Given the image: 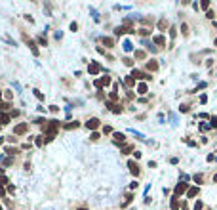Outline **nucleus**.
Listing matches in <instances>:
<instances>
[{
  "instance_id": "f257e3e1",
  "label": "nucleus",
  "mask_w": 217,
  "mask_h": 210,
  "mask_svg": "<svg viewBox=\"0 0 217 210\" xmlns=\"http://www.w3.org/2000/svg\"><path fill=\"white\" fill-rule=\"evenodd\" d=\"M131 76H133L135 80H143V78H145V80H151V78H152V76L148 75V73H143V71H139V69H133Z\"/></svg>"
},
{
  "instance_id": "f03ea898",
  "label": "nucleus",
  "mask_w": 217,
  "mask_h": 210,
  "mask_svg": "<svg viewBox=\"0 0 217 210\" xmlns=\"http://www.w3.org/2000/svg\"><path fill=\"white\" fill-rule=\"evenodd\" d=\"M99 124H101V120L94 117V119H90V120L86 122V128H88V130H91V132H95V130L99 128Z\"/></svg>"
},
{
  "instance_id": "7ed1b4c3",
  "label": "nucleus",
  "mask_w": 217,
  "mask_h": 210,
  "mask_svg": "<svg viewBox=\"0 0 217 210\" xmlns=\"http://www.w3.org/2000/svg\"><path fill=\"white\" fill-rule=\"evenodd\" d=\"M94 84H95V88H99V90H101L103 86H108V84H111V76H101V78H97Z\"/></svg>"
},
{
  "instance_id": "20e7f679",
  "label": "nucleus",
  "mask_w": 217,
  "mask_h": 210,
  "mask_svg": "<svg viewBox=\"0 0 217 210\" xmlns=\"http://www.w3.org/2000/svg\"><path fill=\"white\" fill-rule=\"evenodd\" d=\"M27 130H29V124H27V122H21V124H17V126L14 128V134H15V136H23Z\"/></svg>"
},
{
  "instance_id": "39448f33",
  "label": "nucleus",
  "mask_w": 217,
  "mask_h": 210,
  "mask_svg": "<svg viewBox=\"0 0 217 210\" xmlns=\"http://www.w3.org/2000/svg\"><path fill=\"white\" fill-rule=\"evenodd\" d=\"M188 191V183H185V181H179L177 185H175V197L177 195H183V193Z\"/></svg>"
},
{
  "instance_id": "423d86ee",
  "label": "nucleus",
  "mask_w": 217,
  "mask_h": 210,
  "mask_svg": "<svg viewBox=\"0 0 217 210\" xmlns=\"http://www.w3.org/2000/svg\"><path fill=\"white\" fill-rule=\"evenodd\" d=\"M128 168H130V172H131V176H139V166H137V163L135 160H128Z\"/></svg>"
},
{
  "instance_id": "0eeeda50",
  "label": "nucleus",
  "mask_w": 217,
  "mask_h": 210,
  "mask_svg": "<svg viewBox=\"0 0 217 210\" xmlns=\"http://www.w3.org/2000/svg\"><path fill=\"white\" fill-rule=\"evenodd\" d=\"M112 138H114V143H118V145H122L124 141H126V136H124L122 132H114V134H112Z\"/></svg>"
},
{
  "instance_id": "6e6552de",
  "label": "nucleus",
  "mask_w": 217,
  "mask_h": 210,
  "mask_svg": "<svg viewBox=\"0 0 217 210\" xmlns=\"http://www.w3.org/2000/svg\"><path fill=\"white\" fill-rule=\"evenodd\" d=\"M99 71H101V65H99V63H90V67H88V73H90V75H97Z\"/></svg>"
},
{
  "instance_id": "1a4fd4ad",
  "label": "nucleus",
  "mask_w": 217,
  "mask_h": 210,
  "mask_svg": "<svg viewBox=\"0 0 217 210\" xmlns=\"http://www.w3.org/2000/svg\"><path fill=\"white\" fill-rule=\"evenodd\" d=\"M107 107H108V111H112V113H122V105H118V103L108 101V103H107Z\"/></svg>"
},
{
  "instance_id": "9d476101",
  "label": "nucleus",
  "mask_w": 217,
  "mask_h": 210,
  "mask_svg": "<svg viewBox=\"0 0 217 210\" xmlns=\"http://www.w3.org/2000/svg\"><path fill=\"white\" fill-rule=\"evenodd\" d=\"M147 71H158V61L156 59H151V61H147Z\"/></svg>"
},
{
  "instance_id": "9b49d317",
  "label": "nucleus",
  "mask_w": 217,
  "mask_h": 210,
  "mask_svg": "<svg viewBox=\"0 0 217 210\" xmlns=\"http://www.w3.org/2000/svg\"><path fill=\"white\" fill-rule=\"evenodd\" d=\"M114 33H116V35H126V33H135V31L130 29V27H116Z\"/></svg>"
},
{
  "instance_id": "f8f14e48",
  "label": "nucleus",
  "mask_w": 217,
  "mask_h": 210,
  "mask_svg": "<svg viewBox=\"0 0 217 210\" xmlns=\"http://www.w3.org/2000/svg\"><path fill=\"white\" fill-rule=\"evenodd\" d=\"M25 42H27V46L31 48V52H33L34 55H38V48H36V44L33 42V40H29V38H25Z\"/></svg>"
},
{
  "instance_id": "ddd939ff",
  "label": "nucleus",
  "mask_w": 217,
  "mask_h": 210,
  "mask_svg": "<svg viewBox=\"0 0 217 210\" xmlns=\"http://www.w3.org/2000/svg\"><path fill=\"white\" fill-rule=\"evenodd\" d=\"M101 42L105 44L107 48H112V46H114V40H112L111 36H103V38H101Z\"/></svg>"
},
{
  "instance_id": "4468645a",
  "label": "nucleus",
  "mask_w": 217,
  "mask_h": 210,
  "mask_svg": "<svg viewBox=\"0 0 217 210\" xmlns=\"http://www.w3.org/2000/svg\"><path fill=\"white\" fill-rule=\"evenodd\" d=\"M80 126V122H76V120H72V122H67L65 124V126H63V128H65V130H76V128H78Z\"/></svg>"
},
{
  "instance_id": "2eb2a0df",
  "label": "nucleus",
  "mask_w": 217,
  "mask_h": 210,
  "mask_svg": "<svg viewBox=\"0 0 217 210\" xmlns=\"http://www.w3.org/2000/svg\"><path fill=\"white\" fill-rule=\"evenodd\" d=\"M179 206H181V204H179L177 197H171V199H170V208H171V210H177Z\"/></svg>"
},
{
  "instance_id": "dca6fc26",
  "label": "nucleus",
  "mask_w": 217,
  "mask_h": 210,
  "mask_svg": "<svg viewBox=\"0 0 217 210\" xmlns=\"http://www.w3.org/2000/svg\"><path fill=\"white\" fill-rule=\"evenodd\" d=\"M148 92V88H147V84L145 82H141V84H137V94L139 96H143V94H147Z\"/></svg>"
},
{
  "instance_id": "f3484780",
  "label": "nucleus",
  "mask_w": 217,
  "mask_h": 210,
  "mask_svg": "<svg viewBox=\"0 0 217 210\" xmlns=\"http://www.w3.org/2000/svg\"><path fill=\"white\" fill-rule=\"evenodd\" d=\"M122 48H124V52H126V54H128V52H133V44H131L130 40H126V42L122 44Z\"/></svg>"
},
{
  "instance_id": "a211bd4d",
  "label": "nucleus",
  "mask_w": 217,
  "mask_h": 210,
  "mask_svg": "<svg viewBox=\"0 0 217 210\" xmlns=\"http://www.w3.org/2000/svg\"><path fill=\"white\" fill-rule=\"evenodd\" d=\"M198 193H200V189H198V187H191V189L187 191V197H191V199H192V197H196Z\"/></svg>"
},
{
  "instance_id": "6ab92c4d",
  "label": "nucleus",
  "mask_w": 217,
  "mask_h": 210,
  "mask_svg": "<svg viewBox=\"0 0 217 210\" xmlns=\"http://www.w3.org/2000/svg\"><path fill=\"white\" fill-rule=\"evenodd\" d=\"M124 84H126L128 88H130V86H135V78H133V76H126V78H124Z\"/></svg>"
},
{
  "instance_id": "aec40b11",
  "label": "nucleus",
  "mask_w": 217,
  "mask_h": 210,
  "mask_svg": "<svg viewBox=\"0 0 217 210\" xmlns=\"http://www.w3.org/2000/svg\"><path fill=\"white\" fill-rule=\"evenodd\" d=\"M10 122V115H6V113H0V124H8Z\"/></svg>"
},
{
  "instance_id": "412c9836",
  "label": "nucleus",
  "mask_w": 217,
  "mask_h": 210,
  "mask_svg": "<svg viewBox=\"0 0 217 210\" xmlns=\"http://www.w3.org/2000/svg\"><path fill=\"white\" fill-rule=\"evenodd\" d=\"M154 44H158V46H164V44H166V40H164V36H162V35L154 36Z\"/></svg>"
},
{
  "instance_id": "4be33fe9",
  "label": "nucleus",
  "mask_w": 217,
  "mask_h": 210,
  "mask_svg": "<svg viewBox=\"0 0 217 210\" xmlns=\"http://www.w3.org/2000/svg\"><path fill=\"white\" fill-rule=\"evenodd\" d=\"M145 55H147L145 50H137V52H135V59H145Z\"/></svg>"
},
{
  "instance_id": "5701e85b",
  "label": "nucleus",
  "mask_w": 217,
  "mask_h": 210,
  "mask_svg": "<svg viewBox=\"0 0 217 210\" xmlns=\"http://www.w3.org/2000/svg\"><path fill=\"white\" fill-rule=\"evenodd\" d=\"M99 138H101V134H99V132H91V136H90V140H91V141H97Z\"/></svg>"
},
{
  "instance_id": "b1692460",
  "label": "nucleus",
  "mask_w": 217,
  "mask_h": 210,
  "mask_svg": "<svg viewBox=\"0 0 217 210\" xmlns=\"http://www.w3.org/2000/svg\"><path fill=\"white\" fill-rule=\"evenodd\" d=\"M124 65H126V67H133V59H131V58H126V59H124Z\"/></svg>"
},
{
  "instance_id": "393cba45",
  "label": "nucleus",
  "mask_w": 217,
  "mask_h": 210,
  "mask_svg": "<svg viewBox=\"0 0 217 210\" xmlns=\"http://www.w3.org/2000/svg\"><path fill=\"white\" fill-rule=\"evenodd\" d=\"M8 183H10V181H8V176H0V185L4 187V185H8Z\"/></svg>"
},
{
  "instance_id": "a878e982",
  "label": "nucleus",
  "mask_w": 217,
  "mask_h": 210,
  "mask_svg": "<svg viewBox=\"0 0 217 210\" xmlns=\"http://www.w3.org/2000/svg\"><path fill=\"white\" fill-rule=\"evenodd\" d=\"M204 208V203H202V201H196V203H194V210H202Z\"/></svg>"
},
{
  "instance_id": "bb28decb",
  "label": "nucleus",
  "mask_w": 217,
  "mask_h": 210,
  "mask_svg": "<svg viewBox=\"0 0 217 210\" xmlns=\"http://www.w3.org/2000/svg\"><path fill=\"white\" fill-rule=\"evenodd\" d=\"M200 8H202V10H208V8H210V2H208V0H202V2H200Z\"/></svg>"
},
{
  "instance_id": "cd10ccee",
  "label": "nucleus",
  "mask_w": 217,
  "mask_h": 210,
  "mask_svg": "<svg viewBox=\"0 0 217 210\" xmlns=\"http://www.w3.org/2000/svg\"><path fill=\"white\" fill-rule=\"evenodd\" d=\"M108 99H111V101H116V99H118V94H116V92H111V94H108Z\"/></svg>"
},
{
  "instance_id": "c85d7f7f",
  "label": "nucleus",
  "mask_w": 217,
  "mask_h": 210,
  "mask_svg": "<svg viewBox=\"0 0 217 210\" xmlns=\"http://www.w3.org/2000/svg\"><path fill=\"white\" fill-rule=\"evenodd\" d=\"M181 33H183V35H188V25H187V23H183V25H181Z\"/></svg>"
},
{
  "instance_id": "c756f323",
  "label": "nucleus",
  "mask_w": 217,
  "mask_h": 210,
  "mask_svg": "<svg viewBox=\"0 0 217 210\" xmlns=\"http://www.w3.org/2000/svg\"><path fill=\"white\" fill-rule=\"evenodd\" d=\"M33 92H34V96H36V98L40 99V101H42V99H44V94H42V92H40V90H33Z\"/></svg>"
},
{
  "instance_id": "7c9ffc66",
  "label": "nucleus",
  "mask_w": 217,
  "mask_h": 210,
  "mask_svg": "<svg viewBox=\"0 0 217 210\" xmlns=\"http://www.w3.org/2000/svg\"><path fill=\"white\" fill-rule=\"evenodd\" d=\"M137 33L141 35V36H148V35H151V31H148V29H141V31H137Z\"/></svg>"
},
{
  "instance_id": "2f4dec72",
  "label": "nucleus",
  "mask_w": 217,
  "mask_h": 210,
  "mask_svg": "<svg viewBox=\"0 0 217 210\" xmlns=\"http://www.w3.org/2000/svg\"><path fill=\"white\" fill-rule=\"evenodd\" d=\"M130 151H131V145H124V147H122V153H124V155H128Z\"/></svg>"
},
{
  "instance_id": "473e14b6",
  "label": "nucleus",
  "mask_w": 217,
  "mask_h": 210,
  "mask_svg": "<svg viewBox=\"0 0 217 210\" xmlns=\"http://www.w3.org/2000/svg\"><path fill=\"white\" fill-rule=\"evenodd\" d=\"M210 128H217V117H211V124Z\"/></svg>"
},
{
  "instance_id": "72a5a7b5",
  "label": "nucleus",
  "mask_w": 217,
  "mask_h": 210,
  "mask_svg": "<svg viewBox=\"0 0 217 210\" xmlns=\"http://www.w3.org/2000/svg\"><path fill=\"white\" fill-rule=\"evenodd\" d=\"M158 27H160V29H166V27H168V21H166V19H162V21L158 23Z\"/></svg>"
},
{
  "instance_id": "f704fd0d",
  "label": "nucleus",
  "mask_w": 217,
  "mask_h": 210,
  "mask_svg": "<svg viewBox=\"0 0 217 210\" xmlns=\"http://www.w3.org/2000/svg\"><path fill=\"white\" fill-rule=\"evenodd\" d=\"M71 31H72V33H74V31H78V23L72 21V23H71Z\"/></svg>"
},
{
  "instance_id": "c9c22d12",
  "label": "nucleus",
  "mask_w": 217,
  "mask_h": 210,
  "mask_svg": "<svg viewBox=\"0 0 217 210\" xmlns=\"http://www.w3.org/2000/svg\"><path fill=\"white\" fill-rule=\"evenodd\" d=\"M206 17H208V19H213V17H215V14H213V12H211V10H208V14H206Z\"/></svg>"
},
{
  "instance_id": "e433bc0d",
  "label": "nucleus",
  "mask_w": 217,
  "mask_h": 210,
  "mask_svg": "<svg viewBox=\"0 0 217 210\" xmlns=\"http://www.w3.org/2000/svg\"><path fill=\"white\" fill-rule=\"evenodd\" d=\"M170 35H171V38H175V36H177V31H175V27H171V29H170Z\"/></svg>"
},
{
  "instance_id": "4c0bfd02",
  "label": "nucleus",
  "mask_w": 217,
  "mask_h": 210,
  "mask_svg": "<svg viewBox=\"0 0 217 210\" xmlns=\"http://www.w3.org/2000/svg\"><path fill=\"white\" fill-rule=\"evenodd\" d=\"M194 181H196V183H202V174H196L194 176Z\"/></svg>"
},
{
  "instance_id": "58836bf2",
  "label": "nucleus",
  "mask_w": 217,
  "mask_h": 210,
  "mask_svg": "<svg viewBox=\"0 0 217 210\" xmlns=\"http://www.w3.org/2000/svg\"><path fill=\"white\" fill-rule=\"evenodd\" d=\"M103 132H105V134H111L112 128H111V126H105V128H103Z\"/></svg>"
},
{
  "instance_id": "ea45409f",
  "label": "nucleus",
  "mask_w": 217,
  "mask_h": 210,
  "mask_svg": "<svg viewBox=\"0 0 217 210\" xmlns=\"http://www.w3.org/2000/svg\"><path fill=\"white\" fill-rule=\"evenodd\" d=\"M208 128H210V124H204V122L200 124V130H208Z\"/></svg>"
},
{
  "instance_id": "a19ab883",
  "label": "nucleus",
  "mask_w": 217,
  "mask_h": 210,
  "mask_svg": "<svg viewBox=\"0 0 217 210\" xmlns=\"http://www.w3.org/2000/svg\"><path fill=\"white\" fill-rule=\"evenodd\" d=\"M6 195V187H2V185H0V197H4Z\"/></svg>"
},
{
  "instance_id": "79ce46f5",
  "label": "nucleus",
  "mask_w": 217,
  "mask_h": 210,
  "mask_svg": "<svg viewBox=\"0 0 217 210\" xmlns=\"http://www.w3.org/2000/svg\"><path fill=\"white\" fill-rule=\"evenodd\" d=\"M38 42L42 44V46H46V38H44V36H40V38H38Z\"/></svg>"
},
{
  "instance_id": "37998d69",
  "label": "nucleus",
  "mask_w": 217,
  "mask_h": 210,
  "mask_svg": "<svg viewBox=\"0 0 217 210\" xmlns=\"http://www.w3.org/2000/svg\"><path fill=\"white\" fill-rule=\"evenodd\" d=\"M8 191H10V193H15V185H8Z\"/></svg>"
},
{
  "instance_id": "c03bdc74",
  "label": "nucleus",
  "mask_w": 217,
  "mask_h": 210,
  "mask_svg": "<svg viewBox=\"0 0 217 210\" xmlns=\"http://www.w3.org/2000/svg\"><path fill=\"white\" fill-rule=\"evenodd\" d=\"M34 122H36V124H44V122H46V119H36Z\"/></svg>"
},
{
  "instance_id": "a18cd8bd",
  "label": "nucleus",
  "mask_w": 217,
  "mask_h": 210,
  "mask_svg": "<svg viewBox=\"0 0 217 210\" xmlns=\"http://www.w3.org/2000/svg\"><path fill=\"white\" fill-rule=\"evenodd\" d=\"M42 143H44V140H42V138H36V145H38V147H40Z\"/></svg>"
},
{
  "instance_id": "49530a36",
  "label": "nucleus",
  "mask_w": 217,
  "mask_h": 210,
  "mask_svg": "<svg viewBox=\"0 0 217 210\" xmlns=\"http://www.w3.org/2000/svg\"><path fill=\"white\" fill-rule=\"evenodd\" d=\"M213 180H215V183H217V174H215V178H213Z\"/></svg>"
},
{
  "instance_id": "de8ad7c7",
  "label": "nucleus",
  "mask_w": 217,
  "mask_h": 210,
  "mask_svg": "<svg viewBox=\"0 0 217 210\" xmlns=\"http://www.w3.org/2000/svg\"><path fill=\"white\" fill-rule=\"evenodd\" d=\"M78 210H88V208H78Z\"/></svg>"
},
{
  "instance_id": "09e8293b",
  "label": "nucleus",
  "mask_w": 217,
  "mask_h": 210,
  "mask_svg": "<svg viewBox=\"0 0 217 210\" xmlns=\"http://www.w3.org/2000/svg\"><path fill=\"white\" fill-rule=\"evenodd\" d=\"M215 46H217V38H215Z\"/></svg>"
},
{
  "instance_id": "8fccbe9b",
  "label": "nucleus",
  "mask_w": 217,
  "mask_h": 210,
  "mask_svg": "<svg viewBox=\"0 0 217 210\" xmlns=\"http://www.w3.org/2000/svg\"><path fill=\"white\" fill-rule=\"evenodd\" d=\"M0 98H2V92H0Z\"/></svg>"
},
{
  "instance_id": "3c124183",
  "label": "nucleus",
  "mask_w": 217,
  "mask_h": 210,
  "mask_svg": "<svg viewBox=\"0 0 217 210\" xmlns=\"http://www.w3.org/2000/svg\"><path fill=\"white\" fill-rule=\"evenodd\" d=\"M0 210H2V204H0Z\"/></svg>"
}]
</instances>
